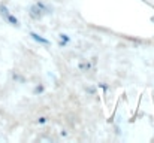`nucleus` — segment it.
<instances>
[{"mask_svg": "<svg viewBox=\"0 0 154 143\" xmlns=\"http://www.w3.org/2000/svg\"><path fill=\"white\" fill-rule=\"evenodd\" d=\"M0 14H2V16H3L11 25H14V27H18V25H20L18 20H16V18H15L9 11H8V7H6L5 5H0Z\"/></svg>", "mask_w": 154, "mask_h": 143, "instance_id": "f257e3e1", "label": "nucleus"}, {"mask_svg": "<svg viewBox=\"0 0 154 143\" xmlns=\"http://www.w3.org/2000/svg\"><path fill=\"white\" fill-rule=\"evenodd\" d=\"M29 15H30V18H33V20H40V18L44 16V12H42L36 5H33V6L29 7Z\"/></svg>", "mask_w": 154, "mask_h": 143, "instance_id": "f03ea898", "label": "nucleus"}, {"mask_svg": "<svg viewBox=\"0 0 154 143\" xmlns=\"http://www.w3.org/2000/svg\"><path fill=\"white\" fill-rule=\"evenodd\" d=\"M30 36H31V39H35L36 42H39V43H42V45H47V46H51V42L49 40H47L45 37H40V36L38 34V33H30Z\"/></svg>", "mask_w": 154, "mask_h": 143, "instance_id": "7ed1b4c3", "label": "nucleus"}, {"mask_svg": "<svg viewBox=\"0 0 154 143\" xmlns=\"http://www.w3.org/2000/svg\"><path fill=\"white\" fill-rule=\"evenodd\" d=\"M35 5H36V6L39 7V9H40L42 12H44V15H45V14H51V7H48V6H47L45 3H42L40 0H39V2H36Z\"/></svg>", "mask_w": 154, "mask_h": 143, "instance_id": "20e7f679", "label": "nucleus"}, {"mask_svg": "<svg viewBox=\"0 0 154 143\" xmlns=\"http://www.w3.org/2000/svg\"><path fill=\"white\" fill-rule=\"evenodd\" d=\"M58 37L62 39L63 42H66V43H69V42H70V37H69L67 34H64V33H60V34H58Z\"/></svg>", "mask_w": 154, "mask_h": 143, "instance_id": "39448f33", "label": "nucleus"}, {"mask_svg": "<svg viewBox=\"0 0 154 143\" xmlns=\"http://www.w3.org/2000/svg\"><path fill=\"white\" fill-rule=\"evenodd\" d=\"M79 69L87 72V70H90V64H87V63H79Z\"/></svg>", "mask_w": 154, "mask_h": 143, "instance_id": "423d86ee", "label": "nucleus"}, {"mask_svg": "<svg viewBox=\"0 0 154 143\" xmlns=\"http://www.w3.org/2000/svg\"><path fill=\"white\" fill-rule=\"evenodd\" d=\"M47 121H48V119L45 118V116H40V118L38 119V122H39V124H47Z\"/></svg>", "mask_w": 154, "mask_h": 143, "instance_id": "0eeeda50", "label": "nucleus"}]
</instances>
